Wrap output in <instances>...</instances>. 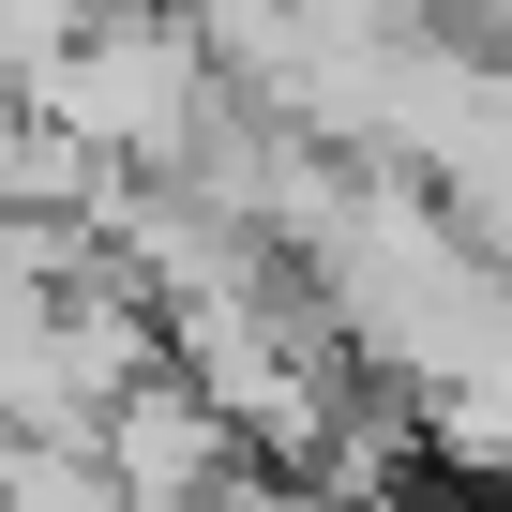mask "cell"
Segmentation results:
<instances>
[{"mask_svg":"<svg viewBox=\"0 0 512 512\" xmlns=\"http://www.w3.org/2000/svg\"><path fill=\"white\" fill-rule=\"evenodd\" d=\"M0 512H121L76 437H0Z\"/></svg>","mask_w":512,"mask_h":512,"instance_id":"obj_3","label":"cell"},{"mask_svg":"<svg viewBox=\"0 0 512 512\" xmlns=\"http://www.w3.org/2000/svg\"><path fill=\"white\" fill-rule=\"evenodd\" d=\"M31 106H46L106 181H166V166H181V136L211 121V61H196V31H181V16H151V0H106V16L31 76Z\"/></svg>","mask_w":512,"mask_h":512,"instance_id":"obj_1","label":"cell"},{"mask_svg":"<svg viewBox=\"0 0 512 512\" xmlns=\"http://www.w3.org/2000/svg\"><path fill=\"white\" fill-rule=\"evenodd\" d=\"M76 452L106 467V497H121V512H196V497L241 467V437H226L166 362H151V377H121V392L91 407V437H76Z\"/></svg>","mask_w":512,"mask_h":512,"instance_id":"obj_2","label":"cell"}]
</instances>
